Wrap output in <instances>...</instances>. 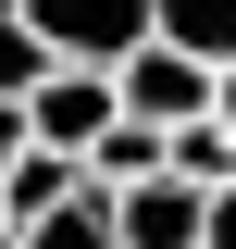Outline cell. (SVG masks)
<instances>
[{
  "instance_id": "6da1fadb",
  "label": "cell",
  "mask_w": 236,
  "mask_h": 249,
  "mask_svg": "<svg viewBox=\"0 0 236 249\" xmlns=\"http://www.w3.org/2000/svg\"><path fill=\"white\" fill-rule=\"evenodd\" d=\"M13 13L50 37V62H100V75H124L162 37V0H13Z\"/></svg>"
},
{
  "instance_id": "7a4b0ae2",
  "label": "cell",
  "mask_w": 236,
  "mask_h": 249,
  "mask_svg": "<svg viewBox=\"0 0 236 249\" xmlns=\"http://www.w3.org/2000/svg\"><path fill=\"white\" fill-rule=\"evenodd\" d=\"M112 124H124V75H100V62H50L37 100H25V137H37V150H62V162H87Z\"/></svg>"
},
{
  "instance_id": "3957f363",
  "label": "cell",
  "mask_w": 236,
  "mask_h": 249,
  "mask_svg": "<svg viewBox=\"0 0 236 249\" xmlns=\"http://www.w3.org/2000/svg\"><path fill=\"white\" fill-rule=\"evenodd\" d=\"M211 88H224V75H211V62H186L174 37H149V50L124 62V112L162 124V137H174V124H211Z\"/></svg>"
},
{
  "instance_id": "277c9868",
  "label": "cell",
  "mask_w": 236,
  "mask_h": 249,
  "mask_svg": "<svg viewBox=\"0 0 236 249\" xmlns=\"http://www.w3.org/2000/svg\"><path fill=\"white\" fill-rule=\"evenodd\" d=\"M199 237H211V187H186V175L124 187V249H199Z\"/></svg>"
},
{
  "instance_id": "5b68a950",
  "label": "cell",
  "mask_w": 236,
  "mask_h": 249,
  "mask_svg": "<svg viewBox=\"0 0 236 249\" xmlns=\"http://www.w3.org/2000/svg\"><path fill=\"white\" fill-rule=\"evenodd\" d=\"M25 249H124V187L75 175V199H62V212H37V224H25Z\"/></svg>"
},
{
  "instance_id": "8992f818",
  "label": "cell",
  "mask_w": 236,
  "mask_h": 249,
  "mask_svg": "<svg viewBox=\"0 0 236 249\" xmlns=\"http://www.w3.org/2000/svg\"><path fill=\"white\" fill-rule=\"evenodd\" d=\"M87 175H100V187H149V175H174V137H162V124H137V112H124L112 137H100V150H87Z\"/></svg>"
},
{
  "instance_id": "52a82bcc",
  "label": "cell",
  "mask_w": 236,
  "mask_h": 249,
  "mask_svg": "<svg viewBox=\"0 0 236 249\" xmlns=\"http://www.w3.org/2000/svg\"><path fill=\"white\" fill-rule=\"evenodd\" d=\"M162 37H174L186 62L224 75V62H236V0H162Z\"/></svg>"
},
{
  "instance_id": "ba28073f",
  "label": "cell",
  "mask_w": 236,
  "mask_h": 249,
  "mask_svg": "<svg viewBox=\"0 0 236 249\" xmlns=\"http://www.w3.org/2000/svg\"><path fill=\"white\" fill-rule=\"evenodd\" d=\"M75 175H87V162H62V150H25V162H13V187H0V212H13V224L62 212V199H75Z\"/></svg>"
},
{
  "instance_id": "9c48e42d",
  "label": "cell",
  "mask_w": 236,
  "mask_h": 249,
  "mask_svg": "<svg viewBox=\"0 0 236 249\" xmlns=\"http://www.w3.org/2000/svg\"><path fill=\"white\" fill-rule=\"evenodd\" d=\"M37 75H50V37H37L25 13H0V112H25V100H37Z\"/></svg>"
},
{
  "instance_id": "30bf717a",
  "label": "cell",
  "mask_w": 236,
  "mask_h": 249,
  "mask_svg": "<svg viewBox=\"0 0 236 249\" xmlns=\"http://www.w3.org/2000/svg\"><path fill=\"white\" fill-rule=\"evenodd\" d=\"M174 175L186 187H236V124H174Z\"/></svg>"
},
{
  "instance_id": "8fae6325",
  "label": "cell",
  "mask_w": 236,
  "mask_h": 249,
  "mask_svg": "<svg viewBox=\"0 0 236 249\" xmlns=\"http://www.w3.org/2000/svg\"><path fill=\"white\" fill-rule=\"evenodd\" d=\"M37 137H25V112H0V187H13V162H25Z\"/></svg>"
},
{
  "instance_id": "7c38bea8",
  "label": "cell",
  "mask_w": 236,
  "mask_h": 249,
  "mask_svg": "<svg viewBox=\"0 0 236 249\" xmlns=\"http://www.w3.org/2000/svg\"><path fill=\"white\" fill-rule=\"evenodd\" d=\"M199 249H236V187H211V237Z\"/></svg>"
},
{
  "instance_id": "4fadbf2b",
  "label": "cell",
  "mask_w": 236,
  "mask_h": 249,
  "mask_svg": "<svg viewBox=\"0 0 236 249\" xmlns=\"http://www.w3.org/2000/svg\"><path fill=\"white\" fill-rule=\"evenodd\" d=\"M211 124H236V62H224V88H211Z\"/></svg>"
},
{
  "instance_id": "5bb4252c",
  "label": "cell",
  "mask_w": 236,
  "mask_h": 249,
  "mask_svg": "<svg viewBox=\"0 0 236 249\" xmlns=\"http://www.w3.org/2000/svg\"><path fill=\"white\" fill-rule=\"evenodd\" d=\"M0 249H25V224H13V212H0Z\"/></svg>"
},
{
  "instance_id": "9a60e30c",
  "label": "cell",
  "mask_w": 236,
  "mask_h": 249,
  "mask_svg": "<svg viewBox=\"0 0 236 249\" xmlns=\"http://www.w3.org/2000/svg\"><path fill=\"white\" fill-rule=\"evenodd\" d=\"M0 13H13V0H0Z\"/></svg>"
}]
</instances>
